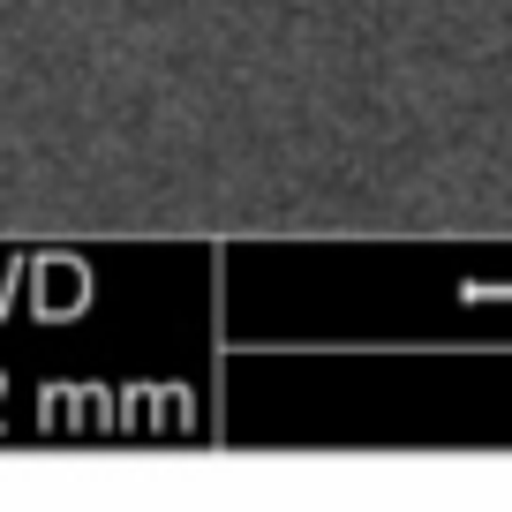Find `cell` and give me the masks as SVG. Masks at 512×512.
<instances>
[]
</instances>
